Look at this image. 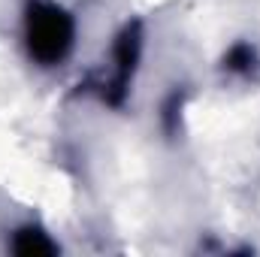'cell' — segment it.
<instances>
[{
	"label": "cell",
	"mask_w": 260,
	"mask_h": 257,
	"mask_svg": "<svg viewBox=\"0 0 260 257\" xmlns=\"http://www.w3.org/2000/svg\"><path fill=\"white\" fill-rule=\"evenodd\" d=\"M73 46V18L61 6L37 0L27 6V49L37 61L55 64Z\"/></svg>",
	"instance_id": "obj_1"
},
{
	"label": "cell",
	"mask_w": 260,
	"mask_h": 257,
	"mask_svg": "<svg viewBox=\"0 0 260 257\" xmlns=\"http://www.w3.org/2000/svg\"><path fill=\"white\" fill-rule=\"evenodd\" d=\"M139 49H142V27H139V21H133V24H127V27L121 30V37H118V43H115V67H118V73H115V79L109 82V88H106V94H103L112 106H118V103L124 100L130 73H133L136 61H139Z\"/></svg>",
	"instance_id": "obj_2"
},
{
	"label": "cell",
	"mask_w": 260,
	"mask_h": 257,
	"mask_svg": "<svg viewBox=\"0 0 260 257\" xmlns=\"http://www.w3.org/2000/svg\"><path fill=\"white\" fill-rule=\"evenodd\" d=\"M15 254H21V257H49V254H55V245L46 239V233L27 227V230H18V236H15Z\"/></svg>",
	"instance_id": "obj_3"
},
{
	"label": "cell",
	"mask_w": 260,
	"mask_h": 257,
	"mask_svg": "<svg viewBox=\"0 0 260 257\" xmlns=\"http://www.w3.org/2000/svg\"><path fill=\"white\" fill-rule=\"evenodd\" d=\"M224 67L233 70V73H248L254 67V52L248 46H233L227 52V58H224Z\"/></svg>",
	"instance_id": "obj_4"
},
{
	"label": "cell",
	"mask_w": 260,
	"mask_h": 257,
	"mask_svg": "<svg viewBox=\"0 0 260 257\" xmlns=\"http://www.w3.org/2000/svg\"><path fill=\"white\" fill-rule=\"evenodd\" d=\"M179 109H182V94H173L170 103H167V109H164V127L170 130V133L179 127Z\"/></svg>",
	"instance_id": "obj_5"
}]
</instances>
